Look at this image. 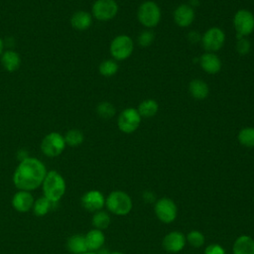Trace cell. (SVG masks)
<instances>
[{"instance_id":"ba28073f","label":"cell","mask_w":254,"mask_h":254,"mask_svg":"<svg viewBox=\"0 0 254 254\" xmlns=\"http://www.w3.org/2000/svg\"><path fill=\"white\" fill-rule=\"evenodd\" d=\"M93 17L98 21H109L118 12V5L115 0H96L91 8Z\"/></svg>"},{"instance_id":"8fae6325","label":"cell","mask_w":254,"mask_h":254,"mask_svg":"<svg viewBox=\"0 0 254 254\" xmlns=\"http://www.w3.org/2000/svg\"><path fill=\"white\" fill-rule=\"evenodd\" d=\"M225 41L223 31L217 27L209 28L201 37V44L205 51L208 53L216 52L221 49Z\"/></svg>"},{"instance_id":"8d00e7d4","label":"cell","mask_w":254,"mask_h":254,"mask_svg":"<svg viewBox=\"0 0 254 254\" xmlns=\"http://www.w3.org/2000/svg\"><path fill=\"white\" fill-rule=\"evenodd\" d=\"M82 254H97V253H95V252H91V251H87V252L82 253Z\"/></svg>"},{"instance_id":"d6a6232c","label":"cell","mask_w":254,"mask_h":254,"mask_svg":"<svg viewBox=\"0 0 254 254\" xmlns=\"http://www.w3.org/2000/svg\"><path fill=\"white\" fill-rule=\"evenodd\" d=\"M204 254H225V251L219 244H210L205 248Z\"/></svg>"},{"instance_id":"484cf974","label":"cell","mask_w":254,"mask_h":254,"mask_svg":"<svg viewBox=\"0 0 254 254\" xmlns=\"http://www.w3.org/2000/svg\"><path fill=\"white\" fill-rule=\"evenodd\" d=\"M237 138L241 145L247 148H253L254 147V128L246 127L241 129L238 133Z\"/></svg>"},{"instance_id":"e575fe53","label":"cell","mask_w":254,"mask_h":254,"mask_svg":"<svg viewBox=\"0 0 254 254\" xmlns=\"http://www.w3.org/2000/svg\"><path fill=\"white\" fill-rule=\"evenodd\" d=\"M143 197H144V199H145L146 201H148V202H152V201L155 200V195H154L153 192H151V191H145Z\"/></svg>"},{"instance_id":"f1b7e54d","label":"cell","mask_w":254,"mask_h":254,"mask_svg":"<svg viewBox=\"0 0 254 254\" xmlns=\"http://www.w3.org/2000/svg\"><path fill=\"white\" fill-rule=\"evenodd\" d=\"M96 112L99 117L103 119H110L115 115L116 109L112 103L103 101L96 106Z\"/></svg>"},{"instance_id":"4fadbf2b","label":"cell","mask_w":254,"mask_h":254,"mask_svg":"<svg viewBox=\"0 0 254 254\" xmlns=\"http://www.w3.org/2000/svg\"><path fill=\"white\" fill-rule=\"evenodd\" d=\"M186 236L180 231H172L163 239V247L171 253H177L183 250L186 245Z\"/></svg>"},{"instance_id":"30bf717a","label":"cell","mask_w":254,"mask_h":254,"mask_svg":"<svg viewBox=\"0 0 254 254\" xmlns=\"http://www.w3.org/2000/svg\"><path fill=\"white\" fill-rule=\"evenodd\" d=\"M154 210L159 220L164 223L173 222L176 219L178 213L176 203L169 197H162L158 199L155 203Z\"/></svg>"},{"instance_id":"5b68a950","label":"cell","mask_w":254,"mask_h":254,"mask_svg":"<svg viewBox=\"0 0 254 254\" xmlns=\"http://www.w3.org/2000/svg\"><path fill=\"white\" fill-rule=\"evenodd\" d=\"M137 18L143 26L152 28L160 22L161 10L155 2L145 1L138 8Z\"/></svg>"},{"instance_id":"7a4b0ae2","label":"cell","mask_w":254,"mask_h":254,"mask_svg":"<svg viewBox=\"0 0 254 254\" xmlns=\"http://www.w3.org/2000/svg\"><path fill=\"white\" fill-rule=\"evenodd\" d=\"M44 196L57 203L65 192V181L57 171H49L42 184Z\"/></svg>"},{"instance_id":"2e32d148","label":"cell","mask_w":254,"mask_h":254,"mask_svg":"<svg viewBox=\"0 0 254 254\" xmlns=\"http://www.w3.org/2000/svg\"><path fill=\"white\" fill-rule=\"evenodd\" d=\"M201 68L207 73L214 74L221 68V62L219 58L213 53H205L199 59Z\"/></svg>"},{"instance_id":"44dd1931","label":"cell","mask_w":254,"mask_h":254,"mask_svg":"<svg viewBox=\"0 0 254 254\" xmlns=\"http://www.w3.org/2000/svg\"><path fill=\"white\" fill-rule=\"evenodd\" d=\"M66 248L72 254H82L87 252L84 235L73 234L68 237L66 241Z\"/></svg>"},{"instance_id":"1f68e13d","label":"cell","mask_w":254,"mask_h":254,"mask_svg":"<svg viewBox=\"0 0 254 254\" xmlns=\"http://www.w3.org/2000/svg\"><path fill=\"white\" fill-rule=\"evenodd\" d=\"M250 42L245 39V38H241L237 41V44H236V51L239 55H247L250 51Z\"/></svg>"},{"instance_id":"74e56055","label":"cell","mask_w":254,"mask_h":254,"mask_svg":"<svg viewBox=\"0 0 254 254\" xmlns=\"http://www.w3.org/2000/svg\"><path fill=\"white\" fill-rule=\"evenodd\" d=\"M110 254H123V253H121V252H112Z\"/></svg>"},{"instance_id":"e0dca14e","label":"cell","mask_w":254,"mask_h":254,"mask_svg":"<svg viewBox=\"0 0 254 254\" xmlns=\"http://www.w3.org/2000/svg\"><path fill=\"white\" fill-rule=\"evenodd\" d=\"M0 62L6 71L13 72L20 67L21 58L15 51H5L0 57Z\"/></svg>"},{"instance_id":"83f0119b","label":"cell","mask_w":254,"mask_h":254,"mask_svg":"<svg viewBox=\"0 0 254 254\" xmlns=\"http://www.w3.org/2000/svg\"><path fill=\"white\" fill-rule=\"evenodd\" d=\"M99 73L103 76L110 77L114 75L118 70V64L113 60H105L98 66Z\"/></svg>"},{"instance_id":"f546056e","label":"cell","mask_w":254,"mask_h":254,"mask_svg":"<svg viewBox=\"0 0 254 254\" xmlns=\"http://www.w3.org/2000/svg\"><path fill=\"white\" fill-rule=\"evenodd\" d=\"M187 241L194 248H199L204 244V235L198 230H191L187 235Z\"/></svg>"},{"instance_id":"9c48e42d","label":"cell","mask_w":254,"mask_h":254,"mask_svg":"<svg viewBox=\"0 0 254 254\" xmlns=\"http://www.w3.org/2000/svg\"><path fill=\"white\" fill-rule=\"evenodd\" d=\"M141 116L138 113L137 109L134 108H126L124 109L117 120L118 128L120 131L126 134L133 133L136 131L140 125Z\"/></svg>"},{"instance_id":"4dcf8cb0","label":"cell","mask_w":254,"mask_h":254,"mask_svg":"<svg viewBox=\"0 0 254 254\" xmlns=\"http://www.w3.org/2000/svg\"><path fill=\"white\" fill-rule=\"evenodd\" d=\"M155 39V34L152 31H143L138 37V44L142 47L150 46Z\"/></svg>"},{"instance_id":"cb8c5ba5","label":"cell","mask_w":254,"mask_h":254,"mask_svg":"<svg viewBox=\"0 0 254 254\" xmlns=\"http://www.w3.org/2000/svg\"><path fill=\"white\" fill-rule=\"evenodd\" d=\"M54 204L55 203L52 202L51 200H49L47 197L41 196L37 200L34 201V205H33L34 213L37 216H44L51 210V208L53 207Z\"/></svg>"},{"instance_id":"8992f818","label":"cell","mask_w":254,"mask_h":254,"mask_svg":"<svg viewBox=\"0 0 254 254\" xmlns=\"http://www.w3.org/2000/svg\"><path fill=\"white\" fill-rule=\"evenodd\" d=\"M133 41L126 35L115 37L110 44V54L116 61H123L129 58L133 52Z\"/></svg>"},{"instance_id":"9a60e30c","label":"cell","mask_w":254,"mask_h":254,"mask_svg":"<svg viewBox=\"0 0 254 254\" xmlns=\"http://www.w3.org/2000/svg\"><path fill=\"white\" fill-rule=\"evenodd\" d=\"M174 20L179 27H188L194 20V11L190 5L182 4L176 8L174 12Z\"/></svg>"},{"instance_id":"7402d4cb","label":"cell","mask_w":254,"mask_h":254,"mask_svg":"<svg viewBox=\"0 0 254 254\" xmlns=\"http://www.w3.org/2000/svg\"><path fill=\"white\" fill-rule=\"evenodd\" d=\"M189 90H190V95L196 100L205 99L209 92L207 84L201 79L191 80L189 85Z\"/></svg>"},{"instance_id":"d4e9b609","label":"cell","mask_w":254,"mask_h":254,"mask_svg":"<svg viewBox=\"0 0 254 254\" xmlns=\"http://www.w3.org/2000/svg\"><path fill=\"white\" fill-rule=\"evenodd\" d=\"M92 225L99 230L105 229L109 226L110 224V216L106 211L103 210H98L96 212H94V214L92 215V219H91Z\"/></svg>"},{"instance_id":"277c9868","label":"cell","mask_w":254,"mask_h":254,"mask_svg":"<svg viewBox=\"0 0 254 254\" xmlns=\"http://www.w3.org/2000/svg\"><path fill=\"white\" fill-rule=\"evenodd\" d=\"M65 146L64 137L58 132L47 134L41 142V150L43 154L50 158L60 156L64 152Z\"/></svg>"},{"instance_id":"ac0fdd59","label":"cell","mask_w":254,"mask_h":254,"mask_svg":"<svg viewBox=\"0 0 254 254\" xmlns=\"http://www.w3.org/2000/svg\"><path fill=\"white\" fill-rule=\"evenodd\" d=\"M84 237H85L87 250L91 251V252L100 249L105 242V236H104L103 232L96 228L89 230L84 235Z\"/></svg>"},{"instance_id":"4316f807","label":"cell","mask_w":254,"mask_h":254,"mask_svg":"<svg viewBox=\"0 0 254 254\" xmlns=\"http://www.w3.org/2000/svg\"><path fill=\"white\" fill-rule=\"evenodd\" d=\"M64 137L65 144L67 146H70V147H77L84 140L82 132L80 130H78V129H70V130H68Z\"/></svg>"},{"instance_id":"7c38bea8","label":"cell","mask_w":254,"mask_h":254,"mask_svg":"<svg viewBox=\"0 0 254 254\" xmlns=\"http://www.w3.org/2000/svg\"><path fill=\"white\" fill-rule=\"evenodd\" d=\"M105 204V198L103 194L96 190H89L81 196V205L84 209L90 212H96L101 210Z\"/></svg>"},{"instance_id":"5bb4252c","label":"cell","mask_w":254,"mask_h":254,"mask_svg":"<svg viewBox=\"0 0 254 254\" xmlns=\"http://www.w3.org/2000/svg\"><path fill=\"white\" fill-rule=\"evenodd\" d=\"M34 196L30 191L19 190L12 197V205L19 212H27L33 208Z\"/></svg>"},{"instance_id":"d6986e66","label":"cell","mask_w":254,"mask_h":254,"mask_svg":"<svg viewBox=\"0 0 254 254\" xmlns=\"http://www.w3.org/2000/svg\"><path fill=\"white\" fill-rule=\"evenodd\" d=\"M92 23V18L86 11H76L70 17V25L77 31L87 30Z\"/></svg>"},{"instance_id":"d590c367","label":"cell","mask_w":254,"mask_h":254,"mask_svg":"<svg viewBox=\"0 0 254 254\" xmlns=\"http://www.w3.org/2000/svg\"><path fill=\"white\" fill-rule=\"evenodd\" d=\"M3 47H4V45H3V41H2V39L0 38V57H1L2 53H3Z\"/></svg>"},{"instance_id":"603a6c76","label":"cell","mask_w":254,"mask_h":254,"mask_svg":"<svg viewBox=\"0 0 254 254\" xmlns=\"http://www.w3.org/2000/svg\"><path fill=\"white\" fill-rule=\"evenodd\" d=\"M158 108V103L154 99H145L139 104L137 111L141 117L150 118L156 115Z\"/></svg>"},{"instance_id":"836d02e7","label":"cell","mask_w":254,"mask_h":254,"mask_svg":"<svg viewBox=\"0 0 254 254\" xmlns=\"http://www.w3.org/2000/svg\"><path fill=\"white\" fill-rule=\"evenodd\" d=\"M188 39H189V41H190L191 44H196L197 42L201 41L200 34H199L198 32H195V31L190 32L189 35H188Z\"/></svg>"},{"instance_id":"6da1fadb","label":"cell","mask_w":254,"mask_h":254,"mask_svg":"<svg viewBox=\"0 0 254 254\" xmlns=\"http://www.w3.org/2000/svg\"><path fill=\"white\" fill-rule=\"evenodd\" d=\"M46 175V167L39 159L26 157L14 171L13 184L20 190H34L42 186Z\"/></svg>"},{"instance_id":"52a82bcc","label":"cell","mask_w":254,"mask_h":254,"mask_svg":"<svg viewBox=\"0 0 254 254\" xmlns=\"http://www.w3.org/2000/svg\"><path fill=\"white\" fill-rule=\"evenodd\" d=\"M234 29L237 34V39L243 38V36L250 35L254 31V16L245 9L238 10L233 18Z\"/></svg>"},{"instance_id":"3957f363","label":"cell","mask_w":254,"mask_h":254,"mask_svg":"<svg viewBox=\"0 0 254 254\" xmlns=\"http://www.w3.org/2000/svg\"><path fill=\"white\" fill-rule=\"evenodd\" d=\"M106 207L110 212L116 215H126L132 209L131 197L122 190H113L105 199Z\"/></svg>"},{"instance_id":"ffe728a7","label":"cell","mask_w":254,"mask_h":254,"mask_svg":"<svg viewBox=\"0 0 254 254\" xmlns=\"http://www.w3.org/2000/svg\"><path fill=\"white\" fill-rule=\"evenodd\" d=\"M233 254H254V239L248 235L236 238L233 244Z\"/></svg>"}]
</instances>
